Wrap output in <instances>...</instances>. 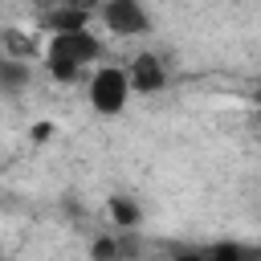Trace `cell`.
Masks as SVG:
<instances>
[{
  "label": "cell",
  "instance_id": "6",
  "mask_svg": "<svg viewBox=\"0 0 261 261\" xmlns=\"http://www.w3.org/2000/svg\"><path fill=\"white\" fill-rule=\"evenodd\" d=\"M0 53L12 57V61H33V57L41 53V45H37V37L24 33V29H0Z\"/></svg>",
  "mask_w": 261,
  "mask_h": 261
},
{
  "label": "cell",
  "instance_id": "2",
  "mask_svg": "<svg viewBox=\"0 0 261 261\" xmlns=\"http://www.w3.org/2000/svg\"><path fill=\"white\" fill-rule=\"evenodd\" d=\"M130 98V77L122 65H98L90 77V106L98 114H118Z\"/></svg>",
  "mask_w": 261,
  "mask_h": 261
},
{
  "label": "cell",
  "instance_id": "12",
  "mask_svg": "<svg viewBox=\"0 0 261 261\" xmlns=\"http://www.w3.org/2000/svg\"><path fill=\"white\" fill-rule=\"evenodd\" d=\"M253 102H257V106H261V90H257V98H253Z\"/></svg>",
  "mask_w": 261,
  "mask_h": 261
},
{
  "label": "cell",
  "instance_id": "4",
  "mask_svg": "<svg viewBox=\"0 0 261 261\" xmlns=\"http://www.w3.org/2000/svg\"><path fill=\"white\" fill-rule=\"evenodd\" d=\"M126 77H130V90H139V94H159V90L167 86V69H163V61H159L155 53L130 57Z\"/></svg>",
  "mask_w": 261,
  "mask_h": 261
},
{
  "label": "cell",
  "instance_id": "10",
  "mask_svg": "<svg viewBox=\"0 0 261 261\" xmlns=\"http://www.w3.org/2000/svg\"><path fill=\"white\" fill-rule=\"evenodd\" d=\"M69 8H82V12H98V0H61Z\"/></svg>",
  "mask_w": 261,
  "mask_h": 261
},
{
  "label": "cell",
  "instance_id": "8",
  "mask_svg": "<svg viewBox=\"0 0 261 261\" xmlns=\"http://www.w3.org/2000/svg\"><path fill=\"white\" fill-rule=\"evenodd\" d=\"M175 261H249L241 249H200V253H184Z\"/></svg>",
  "mask_w": 261,
  "mask_h": 261
},
{
  "label": "cell",
  "instance_id": "11",
  "mask_svg": "<svg viewBox=\"0 0 261 261\" xmlns=\"http://www.w3.org/2000/svg\"><path fill=\"white\" fill-rule=\"evenodd\" d=\"M33 4H37V8L45 12V8H53V4H61V0H33Z\"/></svg>",
  "mask_w": 261,
  "mask_h": 261
},
{
  "label": "cell",
  "instance_id": "9",
  "mask_svg": "<svg viewBox=\"0 0 261 261\" xmlns=\"http://www.w3.org/2000/svg\"><path fill=\"white\" fill-rule=\"evenodd\" d=\"M114 257H118V245H114L110 237L94 241V261H114Z\"/></svg>",
  "mask_w": 261,
  "mask_h": 261
},
{
  "label": "cell",
  "instance_id": "7",
  "mask_svg": "<svg viewBox=\"0 0 261 261\" xmlns=\"http://www.w3.org/2000/svg\"><path fill=\"white\" fill-rule=\"evenodd\" d=\"M110 216H114L118 228H135L139 224V208L130 200H122V196H110Z\"/></svg>",
  "mask_w": 261,
  "mask_h": 261
},
{
  "label": "cell",
  "instance_id": "3",
  "mask_svg": "<svg viewBox=\"0 0 261 261\" xmlns=\"http://www.w3.org/2000/svg\"><path fill=\"white\" fill-rule=\"evenodd\" d=\"M98 16L118 37H143L151 29V16H147L143 0H102L98 4Z\"/></svg>",
  "mask_w": 261,
  "mask_h": 261
},
{
  "label": "cell",
  "instance_id": "1",
  "mask_svg": "<svg viewBox=\"0 0 261 261\" xmlns=\"http://www.w3.org/2000/svg\"><path fill=\"white\" fill-rule=\"evenodd\" d=\"M102 57V41L90 29H69V33H53L49 49H45V69L57 82H77L86 73L90 61Z\"/></svg>",
  "mask_w": 261,
  "mask_h": 261
},
{
  "label": "cell",
  "instance_id": "5",
  "mask_svg": "<svg viewBox=\"0 0 261 261\" xmlns=\"http://www.w3.org/2000/svg\"><path fill=\"white\" fill-rule=\"evenodd\" d=\"M90 16H94V12H82V8H69V4H53V8L41 12V29H49V33L90 29Z\"/></svg>",
  "mask_w": 261,
  "mask_h": 261
}]
</instances>
